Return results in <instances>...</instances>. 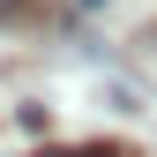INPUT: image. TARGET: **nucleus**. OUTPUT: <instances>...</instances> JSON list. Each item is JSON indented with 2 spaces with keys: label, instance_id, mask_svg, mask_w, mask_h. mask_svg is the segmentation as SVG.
I'll use <instances>...</instances> for the list:
<instances>
[{
  "label": "nucleus",
  "instance_id": "f257e3e1",
  "mask_svg": "<svg viewBox=\"0 0 157 157\" xmlns=\"http://www.w3.org/2000/svg\"><path fill=\"white\" fill-rule=\"evenodd\" d=\"M37 157H90V150H37Z\"/></svg>",
  "mask_w": 157,
  "mask_h": 157
},
{
  "label": "nucleus",
  "instance_id": "f03ea898",
  "mask_svg": "<svg viewBox=\"0 0 157 157\" xmlns=\"http://www.w3.org/2000/svg\"><path fill=\"white\" fill-rule=\"evenodd\" d=\"M15 8H23V0H0V15H15Z\"/></svg>",
  "mask_w": 157,
  "mask_h": 157
},
{
  "label": "nucleus",
  "instance_id": "7ed1b4c3",
  "mask_svg": "<svg viewBox=\"0 0 157 157\" xmlns=\"http://www.w3.org/2000/svg\"><path fill=\"white\" fill-rule=\"evenodd\" d=\"M82 8H105V0H82Z\"/></svg>",
  "mask_w": 157,
  "mask_h": 157
}]
</instances>
